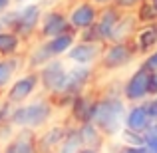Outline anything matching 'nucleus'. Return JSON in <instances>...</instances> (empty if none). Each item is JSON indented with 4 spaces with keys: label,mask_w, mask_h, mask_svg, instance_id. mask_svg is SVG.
<instances>
[{
    "label": "nucleus",
    "mask_w": 157,
    "mask_h": 153,
    "mask_svg": "<svg viewBox=\"0 0 157 153\" xmlns=\"http://www.w3.org/2000/svg\"><path fill=\"white\" fill-rule=\"evenodd\" d=\"M68 62L64 58H54L48 64H44L40 72V86H42V92L46 96H54L62 90L66 80V74H68Z\"/></svg>",
    "instance_id": "0eeeda50"
},
{
    "label": "nucleus",
    "mask_w": 157,
    "mask_h": 153,
    "mask_svg": "<svg viewBox=\"0 0 157 153\" xmlns=\"http://www.w3.org/2000/svg\"><path fill=\"white\" fill-rule=\"evenodd\" d=\"M82 147H84V143H82L80 127L70 121L68 129H66V137L62 139V143H60V147H58L56 153H80Z\"/></svg>",
    "instance_id": "5701e85b"
},
{
    "label": "nucleus",
    "mask_w": 157,
    "mask_h": 153,
    "mask_svg": "<svg viewBox=\"0 0 157 153\" xmlns=\"http://www.w3.org/2000/svg\"><path fill=\"white\" fill-rule=\"evenodd\" d=\"M119 143L121 145H131V147H141L145 145V137H143V133H139V131H133V129H125L123 127L121 133L117 135Z\"/></svg>",
    "instance_id": "393cba45"
},
{
    "label": "nucleus",
    "mask_w": 157,
    "mask_h": 153,
    "mask_svg": "<svg viewBox=\"0 0 157 153\" xmlns=\"http://www.w3.org/2000/svg\"><path fill=\"white\" fill-rule=\"evenodd\" d=\"M94 103H96V96L90 92H84L80 96H76L72 100L68 107V113H70V121L80 125V123L86 121H92V113H94Z\"/></svg>",
    "instance_id": "ddd939ff"
},
{
    "label": "nucleus",
    "mask_w": 157,
    "mask_h": 153,
    "mask_svg": "<svg viewBox=\"0 0 157 153\" xmlns=\"http://www.w3.org/2000/svg\"><path fill=\"white\" fill-rule=\"evenodd\" d=\"M104 46H101V44L78 40V42L70 48V52L66 54V62H68V64H76V66H96L101 58Z\"/></svg>",
    "instance_id": "9d476101"
},
{
    "label": "nucleus",
    "mask_w": 157,
    "mask_h": 153,
    "mask_svg": "<svg viewBox=\"0 0 157 153\" xmlns=\"http://www.w3.org/2000/svg\"><path fill=\"white\" fill-rule=\"evenodd\" d=\"M121 14H123V12L119 10V8H115L113 4L100 8V14H98V22L96 24H98V28H100L101 36H104L105 44L109 42V38H111V34H113L115 26H117L119 18H121Z\"/></svg>",
    "instance_id": "a211bd4d"
},
{
    "label": "nucleus",
    "mask_w": 157,
    "mask_h": 153,
    "mask_svg": "<svg viewBox=\"0 0 157 153\" xmlns=\"http://www.w3.org/2000/svg\"><path fill=\"white\" fill-rule=\"evenodd\" d=\"M68 30H72L70 20H68V12L58 10V8H50V10H46L42 14L40 28H38V38L48 40L58 34H64Z\"/></svg>",
    "instance_id": "1a4fd4ad"
},
{
    "label": "nucleus",
    "mask_w": 157,
    "mask_h": 153,
    "mask_svg": "<svg viewBox=\"0 0 157 153\" xmlns=\"http://www.w3.org/2000/svg\"><path fill=\"white\" fill-rule=\"evenodd\" d=\"M24 40L10 28L0 30V58H10V56H22Z\"/></svg>",
    "instance_id": "6ab92c4d"
},
{
    "label": "nucleus",
    "mask_w": 157,
    "mask_h": 153,
    "mask_svg": "<svg viewBox=\"0 0 157 153\" xmlns=\"http://www.w3.org/2000/svg\"><path fill=\"white\" fill-rule=\"evenodd\" d=\"M80 153H104V149H96V147H82Z\"/></svg>",
    "instance_id": "72a5a7b5"
},
{
    "label": "nucleus",
    "mask_w": 157,
    "mask_h": 153,
    "mask_svg": "<svg viewBox=\"0 0 157 153\" xmlns=\"http://www.w3.org/2000/svg\"><path fill=\"white\" fill-rule=\"evenodd\" d=\"M94 78H96V70H94V66H76V64H70L62 90L58 94H54V96H50V100L54 101V105H56L58 109L70 107V103H72L74 98L90 90Z\"/></svg>",
    "instance_id": "7ed1b4c3"
},
{
    "label": "nucleus",
    "mask_w": 157,
    "mask_h": 153,
    "mask_svg": "<svg viewBox=\"0 0 157 153\" xmlns=\"http://www.w3.org/2000/svg\"><path fill=\"white\" fill-rule=\"evenodd\" d=\"M127 103L121 96V90L113 92V90H105L104 94L96 96L94 103V113L92 121L101 129V133L107 139H117V135L123 129V121H125V111Z\"/></svg>",
    "instance_id": "f257e3e1"
},
{
    "label": "nucleus",
    "mask_w": 157,
    "mask_h": 153,
    "mask_svg": "<svg viewBox=\"0 0 157 153\" xmlns=\"http://www.w3.org/2000/svg\"><path fill=\"white\" fill-rule=\"evenodd\" d=\"M151 2H153V4H155V6H157V0H151Z\"/></svg>",
    "instance_id": "e433bc0d"
},
{
    "label": "nucleus",
    "mask_w": 157,
    "mask_h": 153,
    "mask_svg": "<svg viewBox=\"0 0 157 153\" xmlns=\"http://www.w3.org/2000/svg\"><path fill=\"white\" fill-rule=\"evenodd\" d=\"M121 96L127 103H141L149 98V72L141 66L133 70L121 84Z\"/></svg>",
    "instance_id": "423d86ee"
},
{
    "label": "nucleus",
    "mask_w": 157,
    "mask_h": 153,
    "mask_svg": "<svg viewBox=\"0 0 157 153\" xmlns=\"http://www.w3.org/2000/svg\"><path fill=\"white\" fill-rule=\"evenodd\" d=\"M54 111H56V105H54V101L50 100V96H36L26 103L14 105L10 123L16 129L40 131V129H44L46 125L52 123Z\"/></svg>",
    "instance_id": "f03ea898"
},
{
    "label": "nucleus",
    "mask_w": 157,
    "mask_h": 153,
    "mask_svg": "<svg viewBox=\"0 0 157 153\" xmlns=\"http://www.w3.org/2000/svg\"><path fill=\"white\" fill-rule=\"evenodd\" d=\"M14 4H16V0H0V14H4L10 8H14Z\"/></svg>",
    "instance_id": "2f4dec72"
},
{
    "label": "nucleus",
    "mask_w": 157,
    "mask_h": 153,
    "mask_svg": "<svg viewBox=\"0 0 157 153\" xmlns=\"http://www.w3.org/2000/svg\"><path fill=\"white\" fill-rule=\"evenodd\" d=\"M42 92L40 86V72L38 70H24L16 76V80L10 84V88L4 94V100L10 101L12 105H20V103L30 101Z\"/></svg>",
    "instance_id": "39448f33"
},
{
    "label": "nucleus",
    "mask_w": 157,
    "mask_h": 153,
    "mask_svg": "<svg viewBox=\"0 0 157 153\" xmlns=\"http://www.w3.org/2000/svg\"><path fill=\"white\" fill-rule=\"evenodd\" d=\"M80 135H82V143L84 147H96V149H104L107 145L109 139L101 133V129L96 125L94 121H86V123H80Z\"/></svg>",
    "instance_id": "4be33fe9"
},
{
    "label": "nucleus",
    "mask_w": 157,
    "mask_h": 153,
    "mask_svg": "<svg viewBox=\"0 0 157 153\" xmlns=\"http://www.w3.org/2000/svg\"><path fill=\"white\" fill-rule=\"evenodd\" d=\"M96 6H100V8H104V6H109V4H113V0H92Z\"/></svg>",
    "instance_id": "473e14b6"
},
{
    "label": "nucleus",
    "mask_w": 157,
    "mask_h": 153,
    "mask_svg": "<svg viewBox=\"0 0 157 153\" xmlns=\"http://www.w3.org/2000/svg\"><path fill=\"white\" fill-rule=\"evenodd\" d=\"M0 141H2V127H0Z\"/></svg>",
    "instance_id": "c9c22d12"
},
{
    "label": "nucleus",
    "mask_w": 157,
    "mask_h": 153,
    "mask_svg": "<svg viewBox=\"0 0 157 153\" xmlns=\"http://www.w3.org/2000/svg\"><path fill=\"white\" fill-rule=\"evenodd\" d=\"M133 12H135V16H137L139 24H153V22H157V6L151 2V0H143Z\"/></svg>",
    "instance_id": "b1692460"
},
{
    "label": "nucleus",
    "mask_w": 157,
    "mask_h": 153,
    "mask_svg": "<svg viewBox=\"0 0 157 153\" xmlns=\"http://www.w3.org/2000/svg\"><path fill=\"white\" fill-rule=\"evenodd\" d=\"M137 56L139 54L135 50L133 40H129V42H107L104 50H101V58L98 62V66L104 72L113 74V72L127 68Z\"/></svg>",
    "instance_id": "20e7f679"
},
{
    "label": "nucleus",
    "mask_w": 157,
    "mask_h": 153,
    "mask_svg": "<svg viewBox=\"0 0 157 153\" xmlns=\"http://www.w3.org/2000/svg\"><path fill=\"white\" fill-rule=\"evenodd\" d=\"M145 107H147V111H149V115H151V119L153 121H157V96H153V98H147L145 101Z\"/></svg>",
    "instance_id": "c756f323"
},
{
    "label": "nucleus",
    "mask_w": 157,
    "mask_h": 153,
    "mask_svg": "<svg viewBox=\"0 0 157 153\" xmlns=\"http://www.w3.org/2000/svg\"><path fill=\"white\" fill-rule=\"evenodd\" d=\"M26 68L22 56H10V58H0V98H4L6 90L16 80L22 70Z\"/></svg>",
    "instance_id": "4468645a"
},
{
    "label": "nucleus",
    "mask_w": 157,
    "mask_h": 153,
    "mask_svg": "<svg viewBox=\"0 0 157 153\" xmlns=\"http://www.w3.org/2000/svg\"><path fill=\"white\" fill-rule=\"evenodd\" d=\"M141 68H145L147 72H157V48L151 52H147L145 56H141V62H139Z\"/></svg>",
    "instance_id": "cd10ccee"
},
{
    "label": "nucleus",
    "mask_w": 157,
    "mask_h": 153,
    "mask_svg": "<svg viewBox=\"0 0 157 153\" xmlns=\"http://www.w3.org/2000/svg\"><path fill=\"white\" fill-rule=\"evenodd\" d=\"M68 123H50L38 131V151L40 153H56L62 139L66 137Z\"/></svg>",
    "instance_id": "f8f14e48"
},
{
    "label": "nucleus",
    "mask_w": 157,
    "mask_h": 153,
    "mask_svg": "<svg viewBox=\"0 0 157 153\" xmlns=\"http://www.w3.org/2000/svg\"><path fill=\"white\" fill-rule=\"evenodd\" d=\"M139 26L141 24H139L135 12H123L117 26H115V30H113V34L109 38V42H129V40H133Z\"/></svg>",
    "instance_id": "dca6fc26"
},
{
    "label": "nucleus",
    "mask_w": 157,
    "mask_h": 153,
    "mask_svg": "<svg viewBox=\"0 0 157 153\" xmlns=\"http://www.w3.org/2000/svg\"><path fill=\"white\" fill-rule=\"evenodd\" d=\"M50 60H54L52 52L48 50L46 40L40 38V42H36L34 46L28 50L26 58H24V64H26V70H40L44 64H48Z\"/></svg>",
    "instance_id": "412c9836"
},
{
    "label": "nucleus",
    "mask_w": 157,
    "mask_h": 153,
    "mask_svg": "<svg viewBox=\"0 0 157 153\" xmlns=\"http://www.w3.org/2000/svg\"><path fill=\"white\" fill-rule=\"evenodd\" d=\"M78 40H84V42H94V44H101V46L105 44V40H104V36H101L98 24H94V26H90V28H86V30L78 32Z\"/></svg>",
    "instance_id": "a878e982"
},
{
    "label": "nucleus",
    "mask_w": 157,
    "mask_h": 153,
    "mask_svg": "<svg viewBox=\"0 0 157 153\" xmlns=\"http://www.w3.org/2000/svg\"><path fill=\"white\" fill-rule=\"evenodd\" d=\"M157 96V72H149V98Z\"/></svg>",
    "instance_id": "7c9ffc66"
},
{
    "label": "nucleus",
    "mask_w": 157,
    "mask_h": 153,
    "mask_svg": "<svg viewBox=\"0 0 157 153\" xmlns=\"http://www.w3.org/2000/svg\"><path fill=\"white\" fill-rule=\"evenodd\" d=\"M2 153H40L38 151V131L16 129V133L4 141Z\"/></svg>",
    "instance_id": "9b49d317"
},
{
    "label": "nucleus",
    "mask_w": 157,
    "mask_h": 153,
    "mask_svg": "<svg viewBox=\"0 0 157 153\" xmlns=\"http://www.w3.org/2000/svg\"><path fill=\"white\" fill-rule=\"evenodd\" d=\"M143 0H113V6L119 8L121 12H133Z\"/></svg>",
    "instance_id": "c85d7f7f"
},
{
    "label": "nucleus",
    "mask_w": 157,
    "mask_h": 153,
    "mask_svg": "<svg viewBox=\"0 0 157 153\" xmlns=\"http://www.w3.org/2000/svg\"><path fill=\"white\" fill-rule=\"evenodd\" d=\"M151 123H153V119H151V115H149V111H147V107H145L143 101L141 103H129V105H127L125 121H123V127H125V129H133V131L143 133Z\"/></svg>",
    "instance_id": "2eb2a0df"
},
{
    "label": "nucleus",
    "mask_w": 157,
    "mask_h": 153,
    "mask_svg": "<svg viewBox=\"0 0 157 153\" xmlns=\"http://www.w3.org/2000/svg\"><path fill=\"white\" fill-rule=\"evenodd\" d=\"M143 137H145V147L151 153H157V121H153L145 131H143Z\"/></svg>",
    "instance_id": "bb28decb"
},
{
    "label": "nucleus",
    "mask_w": 157,
    "mask_h": 153,
    "mask_svg": "<svg viewBox=\"0 0 157 153\" xmlns=\"http://www.w3.org/2000/svg\"><path fill=\"white\" fill-rule=\"evenodd\" d=\"M24 2H30V0H16V4H24Z\"/></svg>",
    "instance_id": "f704fd0d"
},
{
    "label": "nucleus",
    "mask_w": 157,
    "mask_h": 153,
    "mask_svg": "<svg viewBox=\"0 0 157 153\" xmlns=\"http://www.w3.org/2000/svg\"><path fill=\"white\" fill-rule=\"evenodd\" d=\"M98 14H100V6H96L92 0H78L68 10L70 26H72V30L82 32L98 22Z\"/></svg>",
    "instance_id": "6e6552de"
},
{
    "label": "nucleus",
    "mask_w": 157,
    "mask_h": 153,
    "mask_svg": "<svg viewBox=\"0 0 157 153\" xmlns=\"http://www.w3.org/2000/svg\"><path fill=\"white\" fill-rule=\"evenodd\" d=\"M78 42V32L76 30H68L64 34H58L54 38L46 40V46L48 50L52 52L54 58H66V54L70 52V48Z\"/></svg>",
    "instance_id": "aec40b11"
},
{
    "label": "nucleus",
    "mask_w": 157,
    "mask_h": 153,
    "mask_svg": "<svg viewBox=\"0 0 157 153\" xmlns=\"http://www.w3.org/2000/svg\"><path fill=\"white\" fill-rule=\"evenodd\" d=\"M133 44L139 56H145L147 52L157 48V22L153 24H141L133 36Z\"/></svg>",
    "instance_id": "f3484780"
},
{
    "label": "nucleus",
    "mask_w": 157,
    "mask_h": 153,
    "mask_svg": "<svg viewBox=\"0 0 157 153\" xmlns=\"http://www.w3.org/2000/svg\"><path fill=\"white\" fill-rule=\"evenodd\" d=\"M0 153H2V145H0Z\"/></svg>",
    "instance_id": "4c0bfd02"
}]
</instances>
